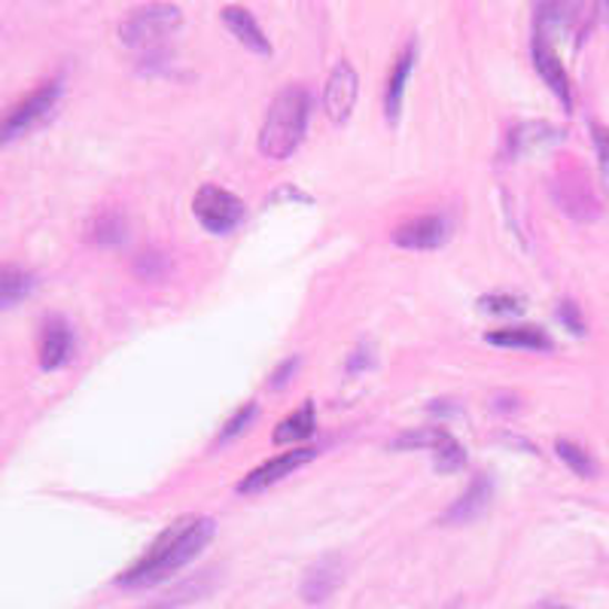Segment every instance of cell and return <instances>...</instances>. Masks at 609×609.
Listing matches in <instances>:
<instances>
[{
    "instance_id": "obj_1",
    "label": "cell",
    "mask_w": 609,
    "mask_h": 609,
    "mask_svg": "<svg viewBox=\"0 0 609 609\" xmlns=\"http://www.w3.org/2000/svg\"><path fill=\"white\" fill-rule=\"evenodd\" d=\"M216 525L207 515H180L153 539V546L116 579L120 588H153L195 561L202 549L214 539Z\"/></svg>"
},
{
    "instance_id": "obj_2",
    "label": "cell",
    "mask_w": 609,
    "mask_h": 609,
    "mask_svg": "<svg viewBox=\"0 0 609 609\" xmlns=\"http://www.w3.org/2000/svg\"><path fill=\"white\" fill-rule=\"evenodd\" d=\"M308 113H311V95L308 89L300 83L284 85L265 113L263 132H260V150L265 159H275L284 162L296 153L308 129Z\"/></svg>"
},
{
    "instance_id": "obj_3",
    "label": "cell",
    "mask_w": 609,
    "mask_h": 609,
    "mask_svg": "<svg viewBox=\"0 0 609 609\" xmlns=\"http://www.w3.org/2000/svg\"><path fill=\"white\" fill-rule=\"evenodd\" d=\"M59 98L61 80H52V83H43L40 89H34L31 95L22 98L19 104H12L7 113H0V146L12 144V141H19L22 134L37 129V125L55 110Z\"/></svg>"
},
{
    "instance_id": "obj_4",
    "label": "cell",
    "mask_w": 609,
    "mask_h": 609,
    "mask_svg": "<svg viewBox=\"0 0 609 609\" xmlns=\"http://www.w3.org/2000/svg\"><path fill=\"white\" fill-rule=\"evenodd\" d=\"M192 214L211 235H229L244 220V202L235 192L214 186V183H204L192 199Z\"/></svg>"
},
{
    "instance_id": "obj_5",
    "label": "cell",
    "mask_w": 609,
    "mask_h": 609,
    "mask_svg": "<svg viewBox=\"0 0 609 609\" xmlns=\"http://www.w3.org/2000/svg\"><path fill=\"white\" fill-rule=\"evenodd\" d=\"M180 19L183 16H180L177 7H144V10L132 12L122 22V43H129V47H153L155 40H162V37L177 28Z\"/></svg>"
},
{
    "instance_id": "obj_6",
    "label": "cell",
    "mask_w": 609,
    "mask_h": 609,
    "mask_svg": "<svg viewBox=\"0 0 609 609\" xmlns=\"http://www.w3.org/2000/svg\"><path fill=\"white\" fill-rule=\"evenodd\" d=\"M359 95V77L351 61H338L329 73V83L323 89V110L333 122H345L354 113Z\"/></svg>"
},
{
    "instance_id": "obj_7",
    "label": "cell",
    "mask_w": 609,
    "mask_h": 609,
    "mask_svg": "<svg viewBox=\"0 0 609 609\" xmlns=\"http://www.w3.org/2000/svg\"><path fill=\"white\" fill-rule=\"evenodd\" d=\"M73 354V329L71 323L49 314L43 326H40V342H37V357H40V369L55 372L61 366H68V359Z\"/></svg>"
},
{
    "instance_id": "obj_8",
    "label": "cell",
    "mask_w": 609,
    "mask_h": 609,
    "mask_svg": "<svg viewBox=\"0 0 609 609\" xmlns=\"http://www.w3.org/2000/svg\"><path fill=\"white\" fill-rule=\"evenodd\" d=\"M448 238V220L439 214H420L394 229V244L406 251H436Z\"/></svg>"
},
{
    "instance_id": "obj_9",
    "label": "cell",
    "mask_w": 609,
    "mask_h": 609,
    "mask_svg": "<svg viewBox=\"0 0 609 609\" xmlns=\"http://www.w3.org/2000/svg\"><path fill=\"white\" fill-rule=\"evenodd\" d=\"M317 455V448H293V451H284V455L272 457V460H265L263 466H256L251 476H244L238 481V494H260L268 485H275L284 476H290L293 469H300L308 460H314Z\"/></svg>"
},
{
    "instance_id": "obj_10",
    "label": "cell",
    "mask_w": 609,
    "mask_h": 609,
    "mask_svg": "<svg viewBox=\"0 0 609 609\" xmlns=\"http://www.w3.org/2000/svg\"><path fill=\"white\" fill-rule=\"evenodd\" d=\"M534 68H537V73L542 77V83L549 85L551 92L558 95L564 110L574 108V85H570V77H567L564 61L558 59V52L551 49L549 37H534Z\"/></svg>"
},
{
    "instance_id": "obj_11",
    "label": "cell",
    "mask_w": 609,
    "mask_h": 609,
    "mask_svg": "<svg viewBox=\"0 0 609 609\" xmlns=\"http://www.w3.org/2000/svg\"><path fill=\"white\" fill-rule=\"evenodd\" d=\"M342 576H345L342 558L338 555H323L302 576V598L308 603H323L326 598H333L335 588L342 586Z\"/></svg>"
},
{
    "instance_id": "obj_12",
    "label": "cell",
    "mask_w": 609,
    "mask_h": 609,
    "mask_svg": "<svg viewBox=\"0 0 609 609\" xmlns=\"http://www.w3.org/2000/svg\"><path fill=\"white\" fill-rule=\"evenodd\" d=\"M490 494H494L490 478L485 476V473H478V476L469 481V488L445 509L443 525H466V521L478 518V515L485 512V506L490 503Z\"/></svg>"
},
{
    "instance_id": "obj_13",
    "label": "cell",
    "mask_w": 609,
    "mask_h": 609,
    "mask_svg": "<svg viewBox=\"0 0 609 609\" xmlns=\"http://www.w3.org/2000/svg\"><path fill=\"white\" fill-rule=\"evenodd\" d=\"M223 24H226L232 37H238L241 47H247L256 55H272V43H268V37L260 28V22L253 19L251 10H244V7H223Z\"/></svg>"
},
{
    "instance_id": "obj_14",
    "label": "cell",
    "mask_w": 609,
    "mask_h": 609,
    "mask_svg": "<svg viewBox=\"0 0 609 609\" xmlns=\"http://www.w3.org/2000/svg\"><path fill=\"white\" fill-rule=\"evenodd\" d=\"M415 55H418V43L408 40L403 55L396 59L394 73H390V83H387V92H384V113H387V122L399 120V110H403V92H406L408 77H412V68H415Z\"/></svg>"
},
{
    "instance_id": "obj_15",
    "label": "cell",
    "mask_w": 609,
    "mask_h": 609,
    "mask_svg": "<svg viewBox=\"0 0 609 609\" xmlns=\"http://www.w3.org/2000/svg\"><path fill=\"white\" fill-rule=\"evenodd\" d=\"M485 342L497 347H521V351H555L551 335L539 326H503L485 335Z\"/></svg>"
},
{
    "instance_id": "obj_16",
    "label": "cell",
    "mask_w": 609,
    "mask_h": 609,
    "mask_svg": "<svg viewBox=\"0 0 609 609\" xmlns=\"http://www.w3.org/2000/svg\"><path fill=\"white\" fill-rule=\"evenodd\" d=\"M314 430H317V412H314V403L311 399H305L302 403V408H296L290 418H284L281 424H277L275 430V445H290V443H305V439H311L314 436Z\"/></svg>"
},
{
    "instance_id": "obj_17",
    "label": "cell",
    "mask_w": 609,
    "mask_h": 609,
    "mask_svg": "<svg viewBox=\"0 0 609 609\" xmlns=\"http://www.w3.org/2000/svg\"><path fill=\"white\" fill-rule=\"evenodd\" d=\"M34 290V275L24 272L19 265H0V308H12L31 296Z\"/></svg>"
},
{
    "instance_id": "obj_18",
    "label": "cell",
    "mask_w": 609,
    "mask_h": 609,
    "mask_svg": "<svg viewBox=\"0 0 609 609\" xmlns=\"http://www.w3.org/2000/svg\"><path fill=\"white\" fill-rule=\"evenodd\" d=\"M211 588H214V574L192 576V579H186L183 586H177L174 591H168L165 598L155 600L150 609H177V607H183V603H192V600L204 598Z\"/></svg>"
},
{
    "instance_id": "obj_19",
    "label": "cell",
    "mask_w": 609,
    "mask_h": 609,
    "mask_svg": "<svg viewBox=\"0 0 609 609\" xmlns=\"http://www.w3.org/2000/svg\"><path fill=\"white\" fill-rule=\"evenodd\" d=\"M555 455L561 457L564 464L570 466L579 478L598 476V460H595L591 451H586L582 445L570 443V439H558V443H555Z\"/></svg>"
},
{
    "instance_id": "obj_20",
    "label": "cell",
    "mask_w": 609,
    "mask_h": 609,
    "mask_svg": "<svg viewBox=\"0 0 609 609\" xmlns=\"http://www.w3.org/2000/svg\"><path fill=\"white\" fill-rule=\"evenodd\" d=\"M433 457H436V469H443V473H455V469H460V466L466 464V451L464 445L457 443L451 433L445 430L439 433V439H436V445L430 448Z\"/></svg>"
},
{
    "instance_id": "obj_21",
    "label": "cell",
    "mask_w": 609,
    "mask_h": 609,
    "mask_svg": "<svg viewBox=\"0 0 609 609\" xmlns=\"http://www.w3.org/2000/svg\"><path fill=\"white\" fill-rule=\"evenodd\" d=\"M546 141H561V132L558 129H551V125H525V129H518L512 134V150L515 153H521L527 144H546Z\"/></svg>"
},
{
    "instance_id": "obj_22",
    "label": "cell",
    "mask_w": 609,
    "mask_h": 609,
    "mask_svg": "<svg viewBox=\"0 0 609 609\" xmlns=\"http://www.w3.org/2000/svg\"><path fill=\"white\" fill-rule=\"evenodd\" d=\"M95 238L101 244H120L125 238V220H122L120 211H108V214L98 216V223L92 226Z\"/></svg>"
},
{
    "instance_id": "obj_23",
    "label": "cell",
    "mask_w": 609,
    "mask_h": 609,
    "mask_svg": "<svg viewBox=\"0 0 609 609\" xmlns=\"http://www.w3.org/2000/svg\"><path fill=\"white\" fill-rule=\"evenodd\" d=\"M256 412H260V408H256V403H247V406H241L238 412H235V415L226 420V427L220 430V436H216V445L229 443V439H235L238 433L247 430V427H251V420L256 418Z\"/></svg>"
},
{
    "instance_id": "obj_24",
    "label": "cell",
    "mask_w": 609,
    "mask_h": 609,
    "mask_svg": "<svg viewBox=\"0 0 609 609\" xmlns=\"http://www.w3.org/2000/svg\"><path fill=\"white\" fill-rule=\"evenodd\" d=\"M481 311L488 314H521L525 311V302L512 296V293H494V296H481L478 300Z\"/></svg>"
},
{
    "instance_id": "obj_25",
    "label": "cell",
    "mask_w": 609,
    "mask_h": 609,
    "mask_svg": "<svg viewBox=\"0 0 609 609\" xmlns=\"http://www.w3.org/2000/svg\"><path fill=\"white\" fill-rule=\"evenodd\" d=\"M558 321L574 335H586V317H582V311H579V305L574 300H564L558 305Z\"/></svg>"
},
{
    "instance_id": "obj_26",
    "label": "cell",
    "mask_w": 609,
    "mask_h": 609,
    "mask_svg": "<svg viewBox=\"0 0 609 609\" xmlns=\"http://www.w3.org/2000/svg\"><path fill=\"white\" fill-rule=\"evenodd\" d=\"M591 141H595V150H598L600 174H603L609 183V129H603L598 122H591Z\"/></svg>"
},
{
    "instance_id": "obj_27",
    "label": "cell",
    "mask_w": 609,
    "mask_h": 609,
    "mask_svg": "<svg viewBox=\"0 0 609 609\" xmlns=\"http://www.w3.org/2000/svg\"><path fill=\"white\" fill-rule=\"evenodd\" d=\"M138 275L146 277V281L165 275V256L162 253H141L138 256Z\"/></svg>"
},
{
    "instance_id": "obj_28",
    "label": "cell",
    "mask_w": 609,
    "mask_h": 609,
    "mask_svg": "<svg viewBox=\"0 0 609 609\" xmlns=\"http://www.w3.org/2000/svg\"><path fill=\"white\" fill-rule=\"evenodd\" d=\"M296 369H300V357L284 359V363H281V366L272 372V378H268V387H277V390H281V387H287L290 378H293V372H296Z\"/></svg>"
},
{
    "instance_id": "obj_29",
    "label": "cell",
    "mask_w": 609,
    "mask_h": 609,
    "mask_svg": "<svg viewBox=\"0 0 609 609\" xmlns=\"http://www.w3.org/2000/svg\"><path fill=\"white\" fill-rule=\"evenodd\" d=\"M372 363V354H369V347L366 345H359L357 351H354V354H351V357H347V375H359V372L366 369V366H369Z\"/></svg>"
},
{
    "instance_id": "obj_30",
    "label": "cell",
    "mask_w": 609,
    "mask_h": 609,
    "mask_svg": "<svg viewBox=\"0 0 609 609\" xmlns=\"http://www.w3.org/2000/svg\"><path fill=\"white\" fill-rule=\"evenodd\" d=\"M598 16H600V19H603V22L609 24V3H600V7H598Z\"/></svg>"
},
{
    "instance_id": "obj_31",
    "label": "cell",
    "mask_w": 609,
    "mask_h": 609,
    "mask_svg": "<svg viewBox=\"0 0 609 609\" xmlns=\"http://www.w3.org/2000/svg\"><path fill=\"white\" fill-rule=\"evenodd\" d=\"M534 609H570V607H564V603H539V607Z\"/></svg>"
}]
</instances>
